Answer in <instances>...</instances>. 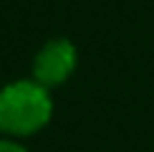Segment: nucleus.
Wrapping results in <instances>:
<instances>
[{"label":"nucleus","mask_w":154,"mask_h":152,"mask_svg":"<svg viewBox=\"0 0 154 152\" xmlns=\"http://www.w3.org/2000/svg\"><path fill=\"white\" fill-rule=\"evenodd\" d=\"M0 152H28L23 147L18 139H8V137H3L0 139Z\"/></svg>","instance_id":"nucleus-3"},{"label":"nucleus","mask_w":154,"mask_h":152,"mask_svg":"<svg viewBox=\"0 0 154 152\" xmlns=\"http://www.w3.org/2000/svg\"><path fill=\"white\" fill-rule=\"evenodd\" d=\"M53 117L51 89L33 79H18L0 86V135L20 139L41 132Z\"/></svg>","instance_id":"nucleus-1"},{"label":"nucleus","mask_w":154,"mask_h":152,"mask_svg":"<svg viewBox=\"0 0 154 152\" xmlns=\"http://www.w3.org/2000/svg\"><path fill=\"white\" fill-rule=\"evenodd\" d=\"M76 66H79V48L71 38H51L46 41L38 53L33 56V76L30 79L38 81L41 86L53 89L66 84L73 76Z\"/></svg>","instance_id":"nucleus-2"}]
</instances>
